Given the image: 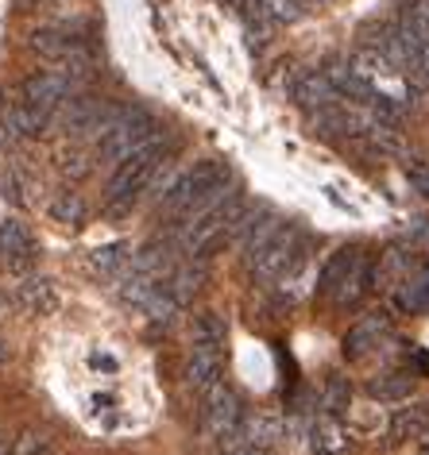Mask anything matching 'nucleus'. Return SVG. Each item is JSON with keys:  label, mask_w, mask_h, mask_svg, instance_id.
<instances>
[{"label": "nucleus", "mask_w": 429, "mask_h": 455, "mask_svg": "<svg viewBox=\"0 0 429 455\" xmlns=\"http://www.w3.org/2000/svg\"><path fill=\"white\" fill-rule=\"evenodd\" d=\"M166 158V132H155L148 143H140L135 151L124 158L120 166H112L109 178V209L112 212H132L135 197L148 189V181L155 178V170Z\"/></svg>", "instance_id": "1"}, {"label": "nucleus", "mask_w": 429, "mask_h": 455, "mask_svg": "<svg viewBox=\"0 0 429 455\" xmlns=\"http://www.w3.org/2000/svg\"><path fill=\"white\" fill-rule=\"evenodd\" d=\"M224 181H229V166L224 163H198L194 170H186L182 178H174V186L159 197V216L178 220V216H186L206 193L224 186Z\"/></svg>", "instance_id": "2"}, {"label": "nucleus", "mask_w": 429, "mask_h": 455, "mask_svg": "<svg viewBox=\"0 0 429 455\" xmlns=\"http://www.w3.org/2000/svg\"><path fill=\"white\" fill-rule=\"evenodd\" d=\"M155 132H159V124L151 120V112H143V108H124V116L112 124V132L97 143V163L120 166L124 158H128L140 143H148Z\"/></svg>", "instance_id": "3"}, {"label": "nucleus", "mask_w": 429, "mask_h": 455, "mask_svg": "<svg viewBox=\"0 0 429 455\" xmlns=\"http://www.w3.org/2000/svg\"><path fill=\"white\" fill-rule=\"evenodd\" d=\"M298 263H302V235L287 224V228L279 232V240L271 243L263 255H255L247 267H252L263 282H271V278H287V270H295Z\"/></svg>", "instance_id": "4"}, {"label": "nucleus", "mask_w": 429, "mask_h": 455, "mask_svg": "<svg viewBox=\"0 0 429 455\" xmlns=\"http://www.w3.org/2000/svg\"><path fill=\"white\" fill-rule=\"evenodd\" d=\"M244 405H240V397H236L229 386H213V390L206 394V428H209V436H217V440H229L236 428H240V420H244Z\"/></svg>", "instance_id": "5"}, {"label": "nucleus", "mask_w": 429, "mask_h": 455, "mask_svg": "<svg viewBox=\"0 0 429 455\" xmlns=\"http://www.w3.org/2000/svg\"><path fill=\"white\" fill-rule=\"evenodd\" d=\"M325 77L336 85V93L344 100H356V105H371L376 97H383L376 89V82H371L368 74H360V66L352 59H333L325 66Z\"/></svg>", "instance_id": "6"}, {"label": "nucleus", "mask_w": 429, "mask_h": 455, "mask_svg": "<svg viewBox=\"0 0 429 455\" xmlns=\"http://www.w3.org/2000/svg\"><path fill=\"white\" fill-rule=\"evenodd\" d=\"M70 93H74V77H66L59 70H39L24 82V100L36 108H47V112L62 108V100Z\"/></svg>", "instance_id": "7"}, {"label": "nucleus", "mask_w": 429, "mask_h": 455, "mask_svg": "<svg viewBox=\"0 0 429 455\" xmlns=\"http://www.w3.org/2000/svg\"><path fill=\"white\" fill-rule=\"evenodd\" d=\"M47 120H51V112L28 105V100H20V105L0 112V124H4L8 140H36V135L47 132Z\"/></svg>", "instance_id": "8"}, {"label": "nucleus", "mask_w": 429, "mask_h": 455, "mask_svg": "<svg viewBox=\"0 0 429 455\" xmlns=\"http://www.w3.org/2000/svg\"><path fill=\"white\" fill-rule=\"evenodd\" d=\"M36 251H39V243L24 220H0V255H4L8 263L28 267L31 259H36Z\"/></svg>", "instance_id": "9"}, {"label": "nucleus", "mask_w": 429, "mask_h": 455, "mask_svg": "<svg viewBox=\"0 0 429 455\" xmlns=\"http://www.w3.org/2000/svg\"><path fill=\"white\" fill-rule=\"evenodd\" d=\"M186 382L190 390L206 397L213 386H221V351H209V347H190V359H186Z\"/></svg>", "instance_id": "10"}, {"label": "nucleus", "mask_w": 429, "mask_h": 455, "mask_svg": "<svg viewBox=\"0 0 429 455\" xmlns=\"http://www.w3.org/2000/svg\"><path fill=\"white\" fill-rule=\"evenodd\" d=\"M295 100L306 112H321V108H333V105H341V93H336V85L329 82L325 74L318 70H310V74H302L298 82H295Z\"/></svg>", "instance_id": "11"}, {"label": "nucleus", "mask_w": 429, "mask_h": 455, "mask_svg": "<svg viewBox=\"0 0 429 455\" xmlns=\"http://www.w3.org/2000/svg\"><path fill=\"white\" fill-rule=\"evenodd\" d=\"M387 328H391V321H387L383 313L364 316V321L352 324V328L344 332V355H348V359H364L368 351L379 347V339L387 336Z\"/></svg>", "instance_id": "12"}, {"label": "nucleus", "mask_w": 429, "mask_h": 455, "mask_svg": "<svg viewBox=\"0 0 429 455\" xmlns=\"http://www.w3.org/2000/svg\"><path fill=\"white\" fill-rule=\"evenodd\" d=\"M16 301L24 305L28 313H36V316H47V313L59 309V293H54V282L43 278V275L20 278V282H16Z\"/></svg>", "instance_id": "13"}, {"label": "nucleus", "mask_w": 429, "mask_h": 455, "mask_svg": "<svg viewBox=\"0 0 429 455\" xmlns=\"http://www.w3.org/2000/svg\"><path fill=\"white\" fill-rule=\"evenodd\" d=\"M371 286H376V259L360 255V263L352 267V275H348L341 282V290L333 293V305H341V309H348V305H360L371 293Z\"/></svg>", "instance_id": "14"}, {"label": "nucleus", "mask_w": 429, "mask_h": 455, "mask_svg": "<svg viewBox=\"0 0 429 455\" xmlns=\"http://www.w3.org/2000/svg\"><path fill=\"white\" fill-rule=\"evenodd\" d=\"M105 108V100L101 97H89V93H70L62 100V128L77 135V140H85V132H89V124L97 120V112Z\"/></svg>", "instance_id": "15"}, {"label": "nucleus", "mask_w": 429, "mask_h": 455, "mask_svg": "<svg viewBox=\"0 0 429 455\" xmlns=\"http://www.w3.org/2000/svg\"><path fill=\"white\" fill-rule=\"evenodd\" d=\"M360 247H341V251H333L329 259H325V267H321V275H318V293L321 298H333L336 290H341V282L352 275V267L360 263Z\"/></svg>", "instance_id": "16"}, {"label": "nucleus", "mask_w": 429, "mask_h": 455, "mask_svg": "<svg viewBox=\"0 0 429 455\" xmlns=\"http://www.w3.org/2000/svg\"><path fill=\"white\" fill-rule=\"evenodd\" d=\"M364 390H368L371 402H402V397L414 394V374H410V371L376 374V379H368Z\"/></svg>", "instance_id": "17"}, {"label": "nucleus", "mask_w": 429, "mask_h": 455, "mask_svg": "<svg viewBox=\"0 0 429 455\" xmlns=\"http://www.w3.org/2000/svg\"><path fill=\"white\" fill-rule=\"evenodd\" d=\"M282 228H287V220H282V216H275V212H263V216H259V220L252 224V232H247L244 240H240L247 263H252L255 255H263L267 247L279 240V232H282Z\"/></svg>", "instance_id": "18"}, {"label": "nucleus", "mask_w": 429, "mask_h": 455, "mask_svg": "<svg viewBox=\"0 0 429 455\" xmlns=\"http://www.w3.org/2000/svg\"><path fill=\"white\" fill-rule=\"evenodd\" d=\"M31 51L39 54V59H47V62H66L74 54V47H77V39H70L66 31H54V28H39V31H31Z\"/></svg>", "instance_id": "19"}, {"label": "nucleus", "mask_w": 429, "mask_h": 455, "mask_svg": "<svg viewBox=\"0 0 429 455\" xmlns=\"http://www.w3.org/2000/svg\"><path fill=\"white\" fill-rule=\"evenodd\" d=\"M429 428V405H406L391 417V440L402 443V440H422Z\"/></svg>", "instance_id": "20"}, {"label": "nucleus", "mask_w": 429, "mask_h": 455, "mask_svg": "<svg viewBox=\"0 0 429 455\" xmlns=\"http://www.w3.org/2000/svg\"><path fill=\"white\" fill-rule=\"evenodd\" d=\"M201 282H206V267H201V263L194 267V255H190L186 263H178V267L171 270V275H166L163 286L171 290L178 301H190V298H194V293L201 290Z\"/></svg>", "instance_id": "21"}, {"label": "nucleus", "mask_w": 429, "mask_h": 455, "mask_svg": "<svg viewBox=\"0 0 429 455\" xmlns=\"http://www.w3.org/2000/svg\"><path fill=\"white\" fill-rule=\"evenodd\" d=\"M190 347H209V351L224 347V321L217 313L194 316V328H190Z\"/></svg>", "instance_id": "22"}, {"label": "nucleus", "mask_w": 429, "mask_h": 455, "mask_svg": "<svg viewBox=\"0 0 429 455\" xmlns=\"http://www.w3.org/2000/svg\"><path fill=\"white\" fill-rule=\"evenodd\" d=\"M51 220L54 224H62V228H77L85 220V201L77 197V193H59V197L51 201Z\"/></svg>", "instance_id": "23"}, {"label": "nucleus", "mask_w": 429, "mask_h": 455, "mask_svg": "<svg viewBox=\"0 0 429 455\" xmlns=\"http://www.w3.org/2000/svg\"><path fill=\"white\" fill-rule=\"evenodd\" d=\"M341 448H344V432H341V425H336V417L325 413L318 425H313V451L318 455H336Z\"/></svg>", "instance_id": "24"}, {"label": "nucleus", "mask_w": 429, "mask_h": 455, "mask_svg": "<svg viewBox=\"0 0 429 455\" xmlns=\"http://www.w3.org/2000/svg\"><path fill=\"white\" fill-rule=\"evenodd\" d=\"M348 402H352L348 382L341 379V374H329V382H325V390H321V409L329 417H341V413H348Z\"/></svg>", "instance_id": "25"}, {"label": "nucleus", "mask_w": 429, "mask_h": 455, "mask_svg": "<svg viewBox=\"0 0 429 455\" xmlns=\"http://www.w3.org/2000/svg\"><path fill=\"white\" fill-rule=\"evenodd\" d=\"M402 305L406 309H429V263L422 267V275H417L414 282H406Z\"/></svg>", "instance_id": "26"}, {"label": "nucleus", "mask_w": 429, "mask_h": 455, "mask_svg": "<svg viewBox=\"0 0 429 455\" xmlns=\"http://www.w3.org/2000/svg\"><path fill=\"white\" fill-rule=\"evenodd\" d=\"M263 4V12L279 24H295V20H302V0H259Z\"/></svg>", "instance_id": "27"}, {"label": "nucleus", "mask_w": 429, "mask_h": 455, "mask_svg": "<svg viewBox=\"0 0 429 455\" xmlns=\"http://www.w3.org/2000/svg\"><path fill=\"white\" fill-rule=\"evenodd\" d=\"M124 251H128L124 243L97 247V251H93V267H97V270H112V267H120V263H124Z\"/></svg>", "instance_id": "28"}, {"label": "nucleus", "mask_w": 429, "mask_h": 455, "mask_svg": "<svg viewBox=\"0 0 429 455\" xmlns=\"http://www.w3.org/2000/svg\"><path fill=\"white\" fill-rule=\"evenodd\" d=\"M406 181H410V186L429 201V163H417V158H410V163H406Z\"/></svg>", "instance_id": "29"}, {"label": "nucleus", "mask_w": 429, "mask_h": 455, "mask_svg": "<svg viewBox=\"0 0 429 455\" xmlns=\"http://www.w3.org/2000/svg\"><path fill=\"white\" fill-rule=\"evenodd\" d=\"M221 455H267V448H255V443H236V448H224Z\"/></svg>", "instance_id": "30"}, {"label": "nucleus", "mask_w": 429, "mask_h": 455, "mask_svg": "<svg viewBox=\"0 0 429 455\" xmlns=\"http://www.w3.org/2000/svg\"><path fill=\"white\" fill-rule=\"evenodd\" d=\"M0 455H16V448H12V440H4V436H0Z\"/></svg>", "instance_id": "31"}, {"label": "nucleus", "mask_w": 429, "mask_h": 455, "mask_svg": "<svg viewBox=\"0 0 429 455\" xmlns=\"http://www.w3.org/2000/svg\"><path fill=\"white\" fill-rule=\"evenodd\" d=\"M4 359H8V339L0 336V363H4Z\"/></svg>", "instance_id": "32"}, {"label": "nucleus", "mask_w": 429, "mask_h": 455, "mask_svg": "<svg viewBox=\"0 0 429 455\" xmlns=\"http://www.w3.org/2000/svg\"><path fill=\"white\" fill-rule=\"evenodd\" d=\"M221 4H236V0H221Z\"/></svg>", "instance_id": "33"}, {"label": "nucleus", "mask_w": 429, "mask_h": 455, "mask_svg": "<svg viewBox=\"0 0 429 455\" xmlns=\"http://www.w3.org/2000/svg\"><path fill=\"white\" fill-rule=\"evenodd\" d=\"M0 105H4V93H0Z\"/></svg>", "instance_id": "34"}]
</instances>
